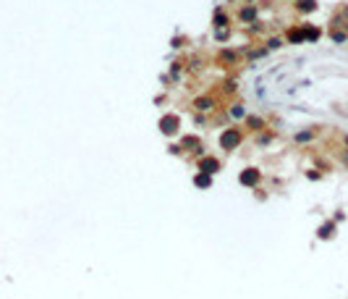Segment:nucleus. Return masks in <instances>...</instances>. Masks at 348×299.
I'll return each mask as SVG.
<instances>
[{"mask_svg": "<svg viewBox=\"0 0 348 299\" xmlns=\"http://www.w3.org/2000/svg\"><path fill=\"white\" fill-rule=\"evenodd\" d=\"M238 181H241V187H257L262 181V171L259 168H243L238 174Z\"/></svg>", "mask_w": 348, "mask_h": 299, "instance_id": "obj_6", "label": "nucleus"}, {"mask_svg": "<svg viewBox=\"0 0 348 299\" xmlns=\"http://www.w3.org/2000/svg\"><path fill=\"white\" fill-rule=\"evenodd\" d=\"M338 158L343 160V166L348 168V150H345V147H340V153H338Z\"/></svg>", "mask_w": 348, "mask_h": 299, "instance_id": "obj_23", "label": "nucleus"}, {"mask_svg": "<svg viewBox=\"0 0 348 299\" xmlns=\"http://www.w3.org/2000/svg\"><path fill=\"white\" fill-rule=\"evenodd\" d=\"M238 58H241V50H233V48H223L217 55H215V63L217 66H223V68H228V66H236L238 63Z\"/></svg>", "mask_w": 348, "mask_h": 299, "instance_id": "obj_3", "label": "nucleus"}, {"mask_svg": "<svg viewBox=\"0 0 348 299\" xmlns=\"http://www.w3.org/2000/svg\"><path fill=\"white\" fill-rule=\"evenodd\" d=\"M272 139H275V131H272V129H264V131L257 134L254 144H257V147H267V144H272Z\"/></svg>", "mask_w": 348, "mask_h": 299, "instance_id": "obj_18", "label": "nucleus"}, {"mask_svg": "<svg viewBox=\"0 0 348 299\" xmlns=\"http://www.w3.org/2000/svg\"><path fill=\"white\" fill-rule=\"evenodd\" d=\"M283 45H285V40H283V37H267V40H264V48H267L270 53H275V50H280Z\"/></svg>", "mask_w": 348, "mask_h": 299, "instance_id": "obj_20", "label": "nucleus"}, {"mask_svg": "<svg viewBox=\"0 0 348 299\" xmlns=\"http://www.w3.org/2000/svg\"><path fill=\"white\" fill-rule=\"evenodd\" d=\"M236 19H238V24H241V27H251V24H257V21H259V6H257V3H243V6L238 8Z\"/></svg>", "mask_w": 348, "mask_h": 299, "instance_id": "obj_2", "label": "nucleus"}, {"mask_svg": "<svg viewBox=\"0 0 348 299\" xmlns=\"http://www.w3.org/2000/svg\"><path fill=\"white\" fill-rule=\"evenodd\" d=\"M225 110H228V116L233 118V121H243V118L249 116V113H246V105H243V102H233V105H228Z\"/></svg>", "mask_w": 348, "mask_h": 299, "instance_id": "obj_12", "label": "nucleus"}, {"mask_svg": "<svg viewBox=\"0 0 348 299\" xmlns=\"http://www.w3.org/2000/svg\"><path fill=\"white\" fill-rule=\"evenodd\" d=\"M178 126H181V118L176 116V113H165V116H162V121H160L162 134H176Z\"/></svg>", "mask_w": 348, "mask_h": 299, "instance_id": "obj_9", "label": "nucleus"}, {"mask_svg": "<svg viewBox=\"0 0 348 299\" xmlns=\"http://www.w3.org/2000/svg\"><path fill=\"white\" fill-rule=\"evenodd\" d=\"M311 181H317V179H322V174H317V171H309V174H306Z\"/></svg>", "mask_w": 348, "mask_h": 299, "instance_id": "obj_25", "label": "nucleus"}, {"mask_svg": "<svg viewBox=\"0 0 348 299\" xmlns=\"http://www.w3.org/2000/svg\"><path fill=\"white\" fill-rule=\"evenodd\" d=\"M181 71H183V63H181V61H176V63L170 66V79H178V76H181Z\"/></svg>", "mask_w": 348, "mask_h": 299, "instance_id": "obj_22", "label": "nucleus"}, {"mask_svg": "<svg viewBox=\"0 0 348 299\" xmlns=\"http://www.w3.org/2000/svg\"><path fill=\"white\" fill-rule=\"evenodd\" d=\"M283 40H285L288 45H304V42H306V37H304V27H301V24L288 27L285 34H283Z\"/></svg>", "mask_w": 348, "mask_h": 299, "instance_id": "obj_8", "label": "nucleus"}, {"mask_svg": "<svg viewBox=\"0 0 348 299\" xmlns=\"http://www.w3.org/2000/svg\"><path fill=\"white\" fill-rule=\"evenodd\" d=\"M317 134H319V126H309V129H304V131L293 134V142H296V144H306V142H314V139H317Z\"/></svg>", "mask_w": 348, "mask_h": 299, "instance_id": "obj_10", "label": "nucleus"}, {"mask_svg": "<svg viewBox=\"0 0 348 299\" xmlns=\"http://www.w3.org/2000/svg\"><path fill=\"white\" fill-rule=\"evenodd\" d=\"M230 40V27H220V29H215V42H228Z\"/></svg>", "mask_w": 348, "mask_h": 299, "instance_id": "obj_21", "label": "nucleus"}, {"mask_svg": "<svg viewBox=\"0 0 348 299\" xmlns=\"http://www.w3.org/2000/svg\"><path fill=\"white\" fill-rule=\"evenodd\" d=\"M340 139H343V147L348 150V134H343V136H340Z\"/></svg>", "mask_w": 348, "mask_h": 299, "instance_id": "obj_26", "label": "nucleus"}, {"mask_svg": "<svg viewBox=\"0 0 348 299\" xmlns=\"http://www.w3.org/2000/svg\"><path fill=\"white\" fill-rule=\"evenodd\" d=\"M183 147H191V153H196V155H199V153H204V144H202V139H199V136H183V142H181Z\"/></svg>", "mask_w": 348, "mask_h": 299, "instance_id": "obj_16", "label": "nucleus"}, {"mask_svg": "<svg viewBox=\"0 0 348 299\" xmlns=\"http://www.w3.org/2000/svg\"><path fill=\"white\" fill-rule=\"evenodd\" d=\"M243 126H246L251 134H259V131H264V129H270V126H267V118H264V116H257V113H249V116L243 118Z\"/></svg>", "mask_w": 348, "mask_h": 299, "instance_id": "obj_4", "label": "nucleus"}, {"mask_svg": "<svg viewBox=\"0 0 348 299\" xmlns=\"http://www.w3.org/2000/svg\"><path fill=\"white\" fill-rule=\"evenodd\" d=\"M335 231H338V226H335V221H324L319 228H317V236L319 239H332Z\"/></svg>", "mask_w": 348, "mask_h": 299, "instance_id": "obj_14", "label": "nucleus"}, {"mask_svg": "<svg viewBox=\"0 0 348 299\" xmlns=\"http://www.w3.org/2000/svg\"><path fill=\"white\" fill-rule=\"evenodd\" d=\"M304 37H306V42H317L319 37H322V29L317 27V24H309V21H304Z\"/></svg>", "mask_w": 348, "mask_h": 299, "instance_id": "obj_13", "label": "nucleus"}, {"mask_svg": "<svg viewBox=\"0 0 348 299\" xmlns=\"http://www.w3.org/2000/svg\"><path fill=\"white\" fill-rule=\"evenodd\" d=\"M330 40H332L335 45L348 42V29H330Z\"/></svg>", "mask_w": 348, "mask_h": 299, "instance_id": "obj_19", "label": "nucleus"}, {"mask_svg": "<svg viewBox=\"0 0 348 299\" xmlns=\"http://www.w3.org/2000/svg\"><path fill=\"white\" fill-rule=\"evenodd\" d=\"M293 8L298 11V14H304V16H306V14H314L319 6H317V0H296V6H293Z\"/></svg>", "mask_w": 348, "mask_h": 299, "instance_id": "obj_15", "label": "nucleus"}, {"mask_svg": "<svg viewBox=\"0 0 348 299\" xmlns=\"http://www.w3.org/2000/svg\"><path fill=\"white\" fill-rule=\"evenodd\" d=\"M194 187H196V189H210V187H212V176L204 174V171H199V174L194 176Z\"/></svg>", "mask_w": 348, "mask_h": 299, "instance_id": "obj_17", "label": "nucleus"}, {"mask_svg": "<svg viewBox=\"0 0 348 299\" xmlns=\"http://www.w3.org/2000/svg\"><path fill=\"white\" fill-rule=\"evenodd\" d=\"M196 168H199V171H204V174H217V171L220 168H223V163H220V160L215 158V155H202L199 160H196Z\"/></svg>", "mask_w": 348, "mask_h": 299, "instance_id": "obj_5", "label": "nucleus"}, {"mask_svg": "<svg viewBox=\"0 0 348 299\" xmlns=\"http://www.w3.org/2000/svg\"><path fill=\"white\" fill-rule=\"evenodd\" d=\"M212 27L220 29V27H230V16L225 14V8L223 6H217L215 8V14H212Z\"/></svg>", "mask_w": 348, "mask_h": 299, "instance_id": "obj_11", "label": "nucleus"}, {"mask_svg": "<svg viewBox=\"0 0 348 299\" xmlns=\"http://www.w3.org/2000/svg\"><path fill=\"white\" fill-rule=\"evenodd\" d=\"M191 108H194L196 113H212V110L217 108V100H215L212 95H199V97L191 102Z\"/></svg>", "mask_w": 348, "mask_h": 299, "instance_id": "obj_7", "label": "nucleus"}, {"mask_svg": "<svg viewBox=\"0 0 348 299\" xmlns=\"http://www.w3.org/2000/svg\"><path fill=\"white\" fill-rule=\"evenodd\" d=\"M194 123H196V126H204V123H207V118H204V113H199V116L194 118Z\"/></svg>", "mask_w": 348, "mask_h": 299, "instance_id": "obj_24", "label": "nucleus"}, {"mask_svg": "<svg viewBox=\"0 0 348 299\" xmlns=\"http://www.w3.org/2000/svg\"><path fill=\"white\" fill-rule=\"evenodd\" d=\"M243 129L241 126H228V129L220 134V147L225 150V153H230V150H236V147H241L243 144Z\"/></svg>", "mask_w": 348, "mask_h": 299, "instance_id": "obj_1", "label": "nucleus"}, {"mask_svg": "<svg viewBox=\"0 0 348 299\" xmlns=\"http://www.w3.org/2000/svg\"><path fill=\"white\" fill-rule=\"evenodd\" d=\"M291 3H296V0H291Z\"/></svg>", "mask_w": 348, "mask_h": 299, "instance_id": "obj_27", "label": "nucleus"}]
</instances>
